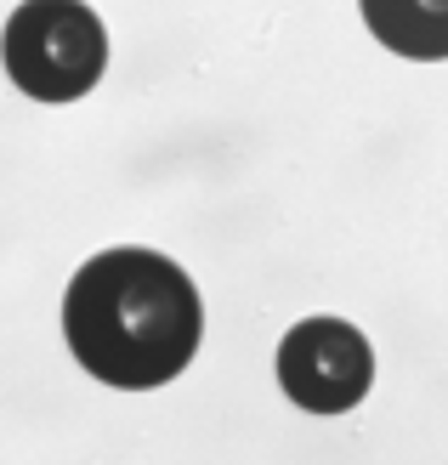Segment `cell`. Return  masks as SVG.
Instances as JSON below:
<instances>
[{"instance_id":"1","label":"cell","mask_w":448,"mask_h":465,"mask_svg":"<svg viewBox=\"0 0 448 465\" xmlns=\"http://www.w3.org/2000/svg\"><path fill=\"white\" fill-rule=\"evenodd\" d=\"M63 341L91 381L114 391H154L199 358L204 301L171 255L120 244L68 278Z\"/></svg>"},{"instance_id":"2","label":"cell","mask_w":448,"mask_h":465,"mask_svg":"<svg viewBox=\"0 0 448 465\" xmlns=\"http://www.w3.org/2000/svg\"><path fill=\"white\" fill-rule=\"evenodd\" d=\"M6 80L35 103H80L108 74V29L85 0H17L0 29Z\"/></svg>"},{"instance_id":"3","label":"cell","mask_w":448,"mask_h":465,"mask_svg":"<svg viewBox=\"0 0 448 465\" xmlns=\"http://www.w3.org/2000/svg\"><path fill=\"white\" fill-rule=\"evenodd\" d=\"M278 386L306 414H346L374 386V352L346 318H301L278 341Z\"/></svg>"},{"instance_id":"4","label":"cell","mask_w":448,"mask_h":465,"mask_svg":"<svg viewBox=\"0 0 448 465\" xmlns=\"http://www.w3.org/2000/svg\"><path fill=\"white\" fill-rule=\"evenodd\" d=\"M358 12L386 52L414 63L448 57V0H358Z\"/></svg>"}]
</instances>
